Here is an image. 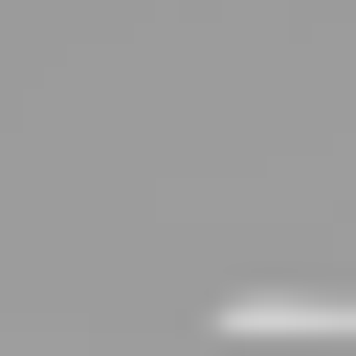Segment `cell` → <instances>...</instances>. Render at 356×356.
Listing matches in <instances>:
<instances>
[]
</instances>
